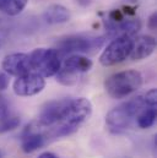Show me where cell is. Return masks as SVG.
Segmentation results:
<instances>
[{
    "label": "cell",
    "instance_id": "20",
    "mask_svg": "<svg viewBox=\"0 0 157 158\" xmlns=\"http://www.w3.org/2000/svg\"><path fill=\"white\" fill-rule=\"evenodd\" d=\"M9 86V77L5 74H0V91L6 89Z\"/></svg>",
    "mask_w": 157,
    "mask_h": 158
},
{
    "label": "cell",
    "instance_id": "2",
    "mask_svg": "<svg viewBox=\"0 0 157 158\" xmlns=\"http://www.w3.org/2000/svg\"><path fill=\"white\" fill-rule=\"evenodd\" d=\"M142 85V75L136 70H125L111 75L104 81L107 93L116 99L125 98L138 91Z\"/></svg>",
    "mask_w": 157,
    "mask_h": 158
},
{
    "label": "cell",
    "instance_id": "8",
    "mask_svg": "<svg viewBox=\"0 0 157 158\" xmlns=\"http://www.w3.org/2000/svg\"><path fill=\"white\" fill-rule=\"evenodd\" d=\"M4 71L11 76L20 77L32 71L30 55L25 53H14L6 55L1 63Z\"/></svg>",
    "mask_w": 157,
    "mask_h": 158
},
{
    "label": "cell",
    "instance_id": "19",
    "mask_svg": "<svg viewBox=\"0 0 157 158\" xmlns=\"http://www.w3.org/2000/svg\"><path fill=\"white\" fill-rule=\"evenodd\" d=\"M10 113V107H9V102L5 98V96L0 94V119L9 117Z\"/></svg>",
    "mask_w": 157,
    "mask_h": 158
},
{
    "label": "cell",
    "instance_id": "14",
    "mask_svg": "<svg viewBox=\"0 0 157 158\" xmlns=\"http://www.w3.org/2000/svg\"><path fill=\"white\" fill-rule=\"evenodd\" d=\"M45 135L38 134V132H28L23 136L22 140V151L25 153H33L39 148L43 147L45 143Z\"/></svg>",
    "mask_w": 157,
    "mask_h": 158
},
{
    "label": "cell",
    "instance_id": "18",
    "mask_svg": "<svg viewBox=\"0 0 157 158\" xmlns=\"http://www.w3.org/2000/svg\"><path fill=\"white\" fill-rule=\"evenodd\" d=\"M144 98V103L147 107H156L157 103V91L156 88H151L150 91H147L145 94H142Z\"/></svg>",
    "mask_w": 157,
    "mask_h": 158
},
{
    "label": "cell",
    "instance_id": "22",
    "mask_svg": "<svg viewBox=\"0 0 157 158\" xmlns=\"http://www.w3.org/2000/svg\"><path fill=\"white\" fill-rule=\"evenodd\" d=\"M38 158H58V157L54 153H52V152H44V153L39 155Z\"/></svg>",
    "mask_w": 157,
    "mask_h": 158
},
{
    "label": "cell",
    "instance_id": "9",
    "mask_svg": "<svg viewBox=\"0 0 157 158\" xmlns=\"http://www.w3.org/2000/svg\"><path fill=\"white\" fill-rule=\"evenodd\" d=\"M68 98L59 99V101H52L47 103L43 109L40 110L38 117V125L43 127H49L55 124H58L62 119V115L64 113V109L68 104Z\"/></svg>",
    "mask_w": 157,
    "mask_h": 158
},
{
    "label": "cell",
    "instance_id": "13",
    "mask_svg": "<svg viewBox=\"0 0 157 158\" xmlns=\"http://www.w3.org/2000/svg\"><path fill=\"white\" fill-rule=\"evenodd\" d=\"M62 68L65 70H69L74 74L81 75L83 73H87L92 68V61L90 59H87L86 56L75 54V55H71L68 59H65Z\"/></svg>",
    "mask_w": 157,
    "mask_h": 158
},
{
    "label": "cell",
    "instance_id": "17",
    "mask_svg": "<svg viewBox=\"0 0 157 158\" xmlns=\"http://www.w3.org/2000/svg\"><path fill=\"white\" fill-rule=\"evenodd\" d=\"M20 125V118L16 115H9L6 118L0 119V134L11 131L14 129H16Z\"/></svg>",
    "mask_w": 157,
    "mask_h": 158
},
{
    "label": "cell",
    "instance_id": "23",
    "mask_svg": "<svg viewBox=\"0 0 157 158\" xmlns=\"http://www.w3.org/2000/svg\"><path fill=\"white\" fill-rule=\"evenodd\" d=\"M78 2L81 4V5H83V6H86V5L90 4V0H78Z\"/></svg>",
    "mask_w": 157,
    "mask_h": 158
},
{
    "label": "cell",
    "instance_id": "12",
    "mask_svg": "<svg viewBox=\"0 0 157 158\" xmlns=\"http://www.w3.org/2000/svg\"><path fill=\"white\" fill-rule=\"evenodd\" d=\"M43 17L49 25L65 23L70 20V11L60 4H53L45 9Z\"/></svg>",
    "mask_w": 157,
    "mask_h": 158
},
{
    "label": "cell",
    "instance_id": "7",
    "mask_svg": "<svg viewBox=\"0 0 157 158\" xmlns=\"http://www.w3.org/2000/svg\"><path fill=\"white\" fill-rule=\"evenodd\" d=\"M45 86L44 77L37 73H28L23 76H20L14 82V92L20 97H31L36 96L43 91Z\"/></svg>",
    "mask_w": 157,
    "mask_h": 158
},
{
    "label": "cell",
    "instance_id": "16",
    "mask_svg": "<svg viewBox=\"0 0 157 158\" xmlns=\"http://www.w3.org/2000/svg\"><path fill=\"white\" fill-rule=\"evenodd\" d=\"M138 125L141 129H149L151 127L155 121H156V108L155 107H149L144 109L139 115H138Z\"/></svg>",
    "mask_w": 157,
    "mask_h": 158
},
{
    "label": "cell",
    "instance_id": "21",
    "mask_svg": "<svg viewBox=\"0 0 157 158\" xmlns=\"http://www.w3.org/2000/svg\"><path fill=\"white\" fill-rule=\"evenodd\" d=\"M156 23H157V15L156 12H154L150 16V19H149V27L151 30H156Z\"/></svg>",
    "mask_w": 157,
    "mask_h": 158
},
{
    "label": "cell",
    "instance_id": "5",
    "mask_svg": "<svg viewBox=\"0 0 157 158\" xmlns=\"http://www.w3.org/2000/svg\"><path fill=\"white\" fill-rule=\"evenodd\" d=\"M133 38L130 37H117L107 45L100 56V63L103 66H113L124 61L131 52Z\"/></svg>",
    "mask_w": 157,
    "mask_h": 158
},
{
    "label": "cell",
    "instance_id": "15",
    "mask_svg": "<svg viewBox=\"0 0 157 158\" xmlns=\"http://www.w3.org/2000/svg\"><path fill=\"white\" fill-rule=\"evenodd\" d=\"M28 0H0V11L9 15L16 16L26 7Z\"/></svg>",
    "mask_w": 157,
    "mask_h": 158
},
{
    "label": "cell",
    "instance_id": "1",
    "mask_svg": "<svg viewBox=\"0 0 157 158\" xmlns=\"http://www.w3.org/2000/svg\"><path fill=\"white\" fill-rule=\"evenodd\" d=\"M144 107H145V103H144L142 96H138L126 101L125 103L116 107L107 114L106 117L107 126L114 134L125 131L126 129L130 127L133 119L135 118V115Z\"/></svg>",
    "mask_w": 157,
    "mask_h": 158
},
{
    "label": "cell",
    "instance_id": "10",
    "mask_svg": "<svg viewBox=\"0 0 157 158\" xmlns=\"http://www.w3.org/2000/svg\"><path fill=\"white\" fill-rule=\"evenodd\" d=\"M106 28L108 31V37H133L135 36L140 28L141 22L139 20H121L120 22L113 23L109 20H104Z\"/></svg>",
    "mask_w": 157,
    "mask_h": 158
},
{
    "label": "cell",
    "instance_id": "3",
    "mask_svg": "<svg viewBox=\"0 0 157 158\" xmlns=\"http://www.w3.org/2000/svg\"><path fill=\"white\" fill-rule=\"evenodd\" d=\"M30 60H31L32 70H35L43 77L54 76L62 66L59 59V52H57L55 49H47V48L35 49L30 54Z\"/></svg>",
    "mask_w": 157,
    "mask_h": 158
},
{
    "label": "cell",
    "instance_id": "11",
    "mask_svg": "<svg viewBox=\"0 0 157 158\" xmlns=\"http://www.w3.org/2000/svg\"><path fill=\"white\" fill-rule=\"evenodd\" d=\"M156 49V40L152 36H139L133 40L130 58L133 60H142L150 56Z\"/></svg>",
    "mask_w": 157,
    "mask_h": 158
},
{
    "label": "cell",
    "instance_id": "6",
    "mask_svg": "<svg viewBox=\"0 0 157 158\" xmlns=\"http://www.w3.org/2000/svg\"><path fill=\"white\" fill-rule=\"evenodd\" d=\"M104 43V37H83L70 36L58 42V50L63 54L68 53H88L101 48Z\"/></svg>",
    "mask_w": 157,
    "mask_h": 158
},
{
    "label": "cell",
    "instance_id": "4",
    "mask_svg": "<svg viewBox=\"0 0 157 158\" xmlns=\"http://www.w3.org/2000/svg\"><path fill=\"white\" fill-rule=\"evenodd\" d=\"M92 113V104L87 98L69 99L62 119L58 124L69 125L78 130V126Z\"/></svg>",
    "mask_w": 157,
    "mask_h": 158
}]
</instances>
